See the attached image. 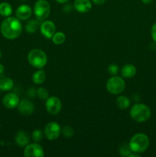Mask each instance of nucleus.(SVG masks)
Returning a JSON list of instances; mask_svg holds the SVG:
<instances>
[{"instance_id":"nucleus-18","label":"nucleus","mask_w":156,"mask_h":157,"mask_svg":"<svg viewBox=\"0 0 156 157\" xmlns=\"http://www.w3.org/2000/svg\"><path fill=\"white\" fill-rule=\"evenodd\" d=\"M46 79V73L43 70H39L35 72L32 76V81L36 84H41Z\"/></svg>"},{"instance_id":"nucleus-1","label":"nucleus","mask_w":156,"mask_h":157,"mask_svg":"<svg viewBox=\"0 0 156 157\" xmlns=\"http://www.w3.org/2000/svg\"><path fill=\"white\" fill-rule=\"evenodd\" d=\"M1 33L6 38L9 40L15 39L22 32V25L18 18L7 17L1 24Z\"/></svg>"},{"instance_id":"nucleus-23","label":"nucleus","mask_w":156,"mask_h":157,"mask_svg":"<svg viewBox=\"0 0 156 157\" xmlns=\"http://www.w3.org/2000/svg\"><path fill=\"white\" fill-rule=\"evenodd\" d=\"M119 152L120 156L125 157L129 156L132 151L131 149H130L129 144H123V145H122L119 147Z\"/></svg>"},{"instance_id":"nucleus-29","label":"nucleus","mask_w":156,"mask_h":157,"mask_svg":"<svg viewBox=\"0 0 156 157\" xmlns=\"http://www.w3.org/2000/svg\"><path fill=\"white\" fill-rule=\"evenodd\" d=\"M63 10L66 13H70L72 11V6L70 4H66L64 5V7H63Z\"/></svg>"},{"instance_id":"nucleus-20","label":"nucleus","mask_w":156,"mask_h":157,"mask_svg":"<svg viewBox=\"0 0 156 157\" xmlns=\"http://www.w3.org/2000/svg\"><path fill=\"white\" fill-rule=\"evenodd\" d=\"M12 13V7L9 3L1 2L0 3V15L3 17H9Z\"/></svg>"},{"instance_id":"nucleus-19","label":"nucleus","mask_w":156,"mask_h":157,"mask_svg":"<svg viewBox=\"0 0 156 157\" xmlns=\"http://www.w3.org/2000/svg\"><path fill=\"white\" fill-rule=\"evenodd\" d=\"M38 28H39V21L38 19H31L26 23L24 29L28 33H34L38 30Z\"/></svg>"},{"instance_id":"nucleus-25","label":"nucleus","mask_w":156,"mask_h":157,"mask_svg":"<svg viewBox=\"0 0 156 157\" xmlns=\"http://www.w3.org/2000/svg\"><path fill=\"white\" fill-rule=\"evenodd\" d=\"M32 137L35 143L40 142V141L42 140L43 139L42 131L40 130H35L33 132H32Z\"/></svg>"},{"instance_id":"nucleus-22","label":"nucleus","mask_w":156,"mask_h":157,"mask_svg":"<svg viewBox=\"0 0 156 157\" xmlns=\"http://www.w3.org/2000/svg\"><path fill=\"white\" fill-rule=\"evenodd\" d=\"M52 41L55 44H61L65 41L66 40V35H64V32H57L54 33V35L52 37Z\"/></svg>"},{"instance_id":"nucleus-28","label":"nucleus","mask_w":156,"mask_h":157,"mask_svg":"<svg viewBox=\"0 0 156 157\" xmlns=\"http://www.w3.org/2000/svg\"><path fill=\"white\" fill-rule=\"evenodd\" d=\"M151 35L153 41L156 42V22L152 25L151 29Z\"/></svg>"},{"instance_id":"nucleus-33","label":"nucleus","mask_w":156,"mask_h":157,"mask_svg":"<svg viewBox=\"0 0 156 157\" xmlns=\"http://www.w3.org/2000/svg\"><path fill=\"white\" fill-rule=\"evenodd\" d=\"M4 71H5L4 66H3V64H0V75L3 73V72H4Z\"/></svg>"},{"instance_id":"nucleus-10","label":"nucleus","mask_w":156,"mask_h":157,"mask_svg":"<svg viewBox=\"0 0 156 157\" xmlns=\"http://www.w3.org/2000/svg\"><path fill=\"white\" fill-rule=\"evenodd\" d=\"M40 30L41 33L47 38H51L53 35H54L56 27H55L54 23L52 21H44L40 25Z\"/></svg>"},{"instance_id":"nucleus-31","label":"nucleus","mask_w":156,"mask_h":157,"mask_svg":"<svg viewBox=\"0 0 156 157\" xmlns=\"http://www.w3.org/2000/svg\"><path fill=\"white\" fill-rule=\"evenodd\" d=\"M128 156L129 157H139L140 156V155H139V153H131V154H130Z\"/></svg>"},{"instance_id":"nucleus-16","label":"nucleus","mask_w":156,"mask_h":157,"mask_svg":"<svg viewBox=\"0 0 156 157\" xmlns=\"http://www.w3.org/2000/svg\"><path fill=\"white\" fill-rule=\"evenodd\" d=\"M121 74L123 78H132L136 75V67L131 64H125L121 70Z\"/></svg>"},{"instance_id":"nucleus-34","label":"nucleus","mask_w":156,"mask_h":157,"mask_svg":"<svg viewBox=\"0 0 156 157\" xmlns=\"http://www.w3.org/2000/svg\"><path fill=\"white\" fill-rule=\"evenodd\" d=\"M152 1L153 0H142V2H143L144 4H146V5L150 4V3H151Z\"/></svg>"},{"instance_id":"nucleus-13","label":"nucleus","mask_w":156,"mask_h":157,"mask_svg":"<svg viewBox=\"0 0 156 157\" xmlns=\"http://www.w3.org/2000/svg\"><path fill=\"white\" fill-rule=\"evenodd\" d=\"M73 8L80 13H87L92 9V3L90 0H75Z\"/></svg>"},{"instance_id":"nucleus-26","label":"nucleus","mask_w":156,"mask_h":157,"mask_svg":"<svg viewBox=\"0 0 156 157\" xmlns=\"http://www.w3.org/2000/svg\"><path fill=\"white\" fill-rule=\"evenodd\" d=\"M62 133L63 134H64V136L67 138L71 137L73 135V133H73V130L70 127V126H65V127L63 128Z\"/></svg>"},{"instance_id":"nucleus-2","label":"nucleus","mask_w":156,"mask_h":157,"mask_svg":"<svg viewBox=\"0 0 156 157\" xmlns=\"http://www.w3.org/2000/svg\"><path fill=\"white\" fill-rule=\"evenodd\" d=\"M151 114V110L147 105L143 104H136L130 110L132 119L137 123H144L148 121Z\"/></svg>"},{"instance_id":"nucleus-36","label":"nucleus","mask_w":156,"mask_h":157,"mask_svg":"<svg viewBox=\"0 0 156 157\" xmlns=\"http://www.w3.org/2000/svg\"><path fill=\"white\" fill-rule=\"evenodd\" d=\"M0 58H1V52H0Z\"/></svg>"},{"instance_id":"nucleus-12","label":"nucleus","mask_w":156,"mask_h":157,"mask_svg":"<svg viewBox=\"0 0 156 157\" xmlns=\"http://www.w3.org/2000/svg\"><path fill=\"white\" fill-rule=\"evenodd\" d=\"M18 110L20 113L24 116H28L33 113L35 110V106L33 103L28 99H23L19 102Z\"/></svg>"},{"instance_id":"nucleus-30","label":"nucleus","mask_w":156,"mask_h":157,"mask_svg":"<svg viewBox=\"0 0 156 157\" xmlns=\"http://www.w3.org/2000/svg\"><path fill=\"white\" fill-rule=\"evenodd\" d=\"M92 1H93V2L94 3V4L98 5V6H100V5L103 4L106 0H92Z\"/></svg>"},{"instance_id":"nucleus-9","label":"nucleus","mask_w":156,"mask_h":157,"mask_svg":"<svg viewBox=\"0 0 156 157\" xmlns=\"http://www.w3.org/2000/svg\"><path fill=\"white\" fill-rule=\"evenodd\" d=\"M24 156L25 157H43L44 152L42 147L38 144H28L24 150Z\"/></svg>"},{"instance_id":"nucleus-7","label":"nucleus","mask_w":156,"mask_h":157,"mask_svg":"<svg viewBox=\"0 0 156 157\" xmlns=\"http://www.w3.org/2000/svg\"><path fill=\"white\" fill-rule=\"evenodd\" d=\"M61 127L58 123L50 122L45 126L44 135L49 140H55L61 134Z\"/></svg>"},{"instance_id":"nucleus-14","label":"nucleus","mask_w":156,"mask_h":157,"mask_svg":"<svg viewBox=\"0 0 156 157\" xmlns=\"http://www.w3.org/2000/svg\"><path fill=\"white\" fill-rule=\"evenodd\" d=\"M32 10L28 5H21L17 9L16 16L19 20H27L31 17Z\"/></svg>"},{"instance_id":"nucleus-35","label":"nucleus","mask_w":156,"mask_h":157,"mask_svg":"<svg viewBox=\"0 0 156 157\" xmlns=\"http://www.w3.org/2000/svg\"><path fill=\"white\" fill-rule=\"evenodd\" d=\"M20 1H26V0H20Z\"/></svg>"},{"instance_id":"nucleus-6","label":"nucleus","mask_w":156,"mask_h":157,"mask_svg":"<svg viewBox=\"0 0 156 157\" xmlns=\"http://www.w3.org/2000/svg\"><path fill=\"white\" fill-rule=\"evenodd\" d=\"M106 90L112 94H119L125 87V81L119 76H113L110 78L106 82Z\"/></svg>"},{"instance_id":"nucleus-5","label":"nucleus","mask_w":156,"mask_h":157,"mask_svg":"<svg viewBox=\"0 0 156 157\" xmlns=\"http://www.w3.org/2000/svg\"><path fill=\"white\" fill-rule=\"evenodd\" d=\"M34 13L39 21H44L50 13V6L46 0H38L34 6Z\"/></svg>"},{"instance_id":"nucleus-24","label":"nucleus","mask_w":156,"mask_h":157,"mask_svg":"<svg viewBox=\"0 0 156 157\" xmlns=\"http://www.w3.org/2000/svg\"><path fill=\"white\" fill-rule=\"evenodd\" d=\"M37 97L41 100H47L49 98L48 91L44 87H40L36 91Z\"/></svg>"},{"instance_id":"nucleus-21","label":"nucleus","mask_w":156,"mask_h":157,"mask_svg":"<svg viewBox=\"0 0 156 157\" xmlns=\"http://www.w3.org/2000/svg\"><path fill=\"white\" fill-rule=\"evenodd\" d=\"M116 105L121 110H125L129 107L130 101L127 97L119 96L116 99Z\"/></svg>"},{"instance_id":"nucleus-4","label":"nucleus","mask_w":156,"mask_h":157,"mask_svg":"<svg viewBox=\"0 0 156 157\" xmlns=\"http://www.w3.org/2000/svg\"><path fill=\"white\" fill-rule=\"evenodd\" d=\"M28 61L36 68H42L47 62V56L41 49H33L28 54Z\"/></svg>"},{"instance_id":"nucleus-27","label":"nucleus","mask_w":156,"mask_h":157,"mask_svg":"<svg viewBox=\"0 0 156 157\" xmlns=\"http://www.w3.org/2000/svg\"><path fill=\"white\" fill-rule=\"evenodd\" d=\"M108 71L110 75H116L119 72V67L116 64H111L108 67Z\"/></svg>"},{"instance_id":"nucleus-8","label":"nucleus","mask_w":156,"mask_h":157,"mask_svg":"<svg viewBox=\"0 0 156 157\" xmlns=\"http://www.w3.org/2000/svg\"><path fill=\"white\" fill-rule=\"evenodd\" d=\"M45 107L47 111L51 115H56L61 111L62 104L59 98L57 97H50L46 100Z\"/></svg>"},{"instance_id":"nucleus-17","label":"nucleus","mask_w":156,"mask_h":157,"mask_svg":"<svg viewBox=\"0 0 156 157\" xmlns=\"http://www.w3.org/2000/svg\"><path fill=\"white\" fill-rule=\"evenodd\" d=\"M14 82L11 78H4L0 80V90L9 91L13 88Z\"/></svg>"},{"instance_id":"nucleus-32","label":"nucleus","mask_w":156,"mask_h":157,"mask_svg":"<svg viewBox=\"0 0 156 157\" xmlns=\"http://www.w3.org/2000/svg\"><path fill=\"white\" fill-rule=\"evenodd\" d=\"M56 2H58V3H61V4H64V3H67L69 0H55Z\"/></svg>"},{"instance_id":"nucleus-3","label":"nucleus","mask_w":156,"mask_h":157,"mask_svg":"<svg viewBox=\"0 0 156 157\" xmlns=\"http://www.w3.org/2000/svg\"><path fill=\"white\" fill-rule=\"evenodd\" d=\"M128 144L132 153H142L148 149L149 139L144 133H136L131 138Z\"/></svg>"},{"instance_id":"nucleus-11","label":"nucleus","mask_w":156,"mask_h":157,"mask_svg":"<svg viewBox=\"0 0 156 157\" xmlns=\"http://www.w3.org/2000/svg\"><path fill=\"white\" fill-rule=\"evenodd\" d=\"M20 102L19 98L15 93H9L4 96L2 99V104L6 108L14 109L18 106Z\"/></svg>"},{"instance_id":"nucleus-15","label":"nucleus","mask_w":156,"mask_h":157,"mask_svg":"<svg viewBox=\"0 0 156 157\" xmlns=\"http://www.w3.org/2000/svg\"><path fill=\"white\" fill-rule=\"evenodd\" d=\"M29 135L24 130H20L15 136V141L18 147H26L29 144Z\"/></svg>"}]
</instances>
